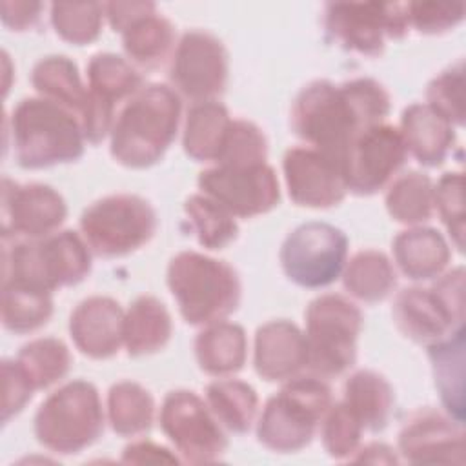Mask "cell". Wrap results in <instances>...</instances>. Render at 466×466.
<instances>
[{
    "label": "cell",
    "instance_id": "1",
    "mask_svg": "<svg viewBox=\"0 0 466 466\" xmlns=\"http://www.w3.org/2000/svg\"><path fill=\"white\" fill-rule=\"evenodd\" d=\"M391 109L386 87L360 76L342 84L313 80L295 96L289 111L291 131L333 160L342 157L351 140L366 127L382 124Z\"/></svg>",
    "mask_w": 466,
    "mask_h": 466
},
{
    "label": "cell",
    "instance_id": "2",
    "mask_svg": "<svg viewBox=\"0 0 466 466\" xmlns=\"http://www.w3.org/2000/svg\"><path fill=\"white\" fill-rule=\"evenodd\" d=\"M182 118L178 93L166 84H147L124 102L109 133V153L126 167L144 169L166 155Z\"/></svg>",
    "mask_w": 466,
    "mask_h": 466
},
{
    "label": "cell",
    "instance_id": "3",
    "mask_svg": "<svg viewBox=\"0 0 466 466\" xmlns=\"http://www.w3.org/2000/svg\"><path fill=\"white\" fill-rule=\"evenodd\" d=\"M15 160L24 169L69 164L84 155L78 116L42 96L22 98L5 120Z\"/></svg>",
    "mask_w": 466,
    "mask_h": 466
},
{
    "label": "cell",
    "instance_id": "4",
    "mask_svg": "<svg viewBox=\"0 0 466 466\" xmlns=\"http://www.w3.org/2000/svg\"><path fill=\"white\" fill-rule=\"evenodd\" d=\"M166 282L189 326L224 320L238 308L242 297L233 266L193 249L180 251L169 260Z\"/></svg>",
    "mask_w": 466,
    "mask_h": 466
},
{
    "label": "cell",
    "instance_id": "5",
    "mask_svg": "<svg viewBox=\"0 0 466 466\" xmlns=\"http://www.w3.org/2000/svg\"><path fill=\"white\" fill-rule=\"evenodd\" d=\"M91 255L82 233L58 229L42 238L4 242L2 282L53 293L82 282L91 271Z\"/></svg>",
    "mask_w": 466,
    "mask_h": 466
},
{
    "label": "cell",
    "instance_id": "6",
    "mask_svg": "<svg viewBox=\"0 0 466 466\" xmlns=\"http://www.w3.org/2000/svg\"><path fill=\"white\" fill-rule=\"evenodd\" d=\"M333 404L326 379L313 373L297 375L271 395L257 422L258 442L277 453L306 448Z\"/></svg>",
    "mask_w": 466,
    "mask_h": 466
},
{
    "label": "cell",
    "instance_id": "7",
    "mask_svg": "<svg viewBox=\"0 0 466 466\" xmlns=\"http://www.w3.org/2000/svg\"><path fill=\"white\" fill-rule=\"evenodd\" d=\"M104 408L89 380H69L55 390L35 413V437L49 451L75 455L104 433Z\"/></svg>",
    "mask_w": 466,
    "mask_h": 466
},
{
    "label": "cell",
    "instance_id": "8",
    "mask_svg": "<svg viewBox=\"0 0 466 466\" xmlns=\"http://www.w3.org/2000/svg\"><path fill=\"white\" fill-rule=\"evenodd\" d=\"M308 370L320 379H333L353 368L357 340L362 329V311L339 293L313 299L306 311Z\"/></svg>",
    "mask_w": 466,
    "mask_h": 466
},
{
    "label": "cell",
    "instance_id": "9",
    "mask_svg": "<svg viewBox=\"0 0 466 466\" xmlns=\"http://www.w3.org/2000/svg\"><path fill=\"white\" fill-rule=\"evenodd\" d=\"M157 231L153 206L131 193L107 195L80 215V233L89 249L104 258L129 255L146 246Z\"/></svg>",
    "mask_w": 466,
    "mask_h": 466
},
{
    "label": "cell",
    "instance_id": "10",
    "mask_svg": "<svg viewBox=\"0 0 466 466\" xmlns=\"http://www.w3.org/2000/svg\"><path fill=\"white\" fill-rule=\"evenodd\" d=\"M324 31L346 51L379 56L386 38L400 40L408 35L406 2H329L324 7Z\"/></svg>",
    "mask_w": 466,
    "mask_h": 466
},
{
    "label": "cell",
    "instance_id": "11",
    "mask_svg": "<svg viewBox=\"0 0 466 466\" xmlns=\"http://www.w3.org/2000/svg\"><path fill=\"white\" fill-rule=\"evenodd\" d=\"M348 237L328 222H306L282 242L279 260L284 275L306 289L333 284L346 266Z\"/></svg>",
    "mask_w": 466,
    "mask_h": 466
},
{
    "label": "cell",
    "instance_id": "12",
    "mask_svg": "<svg viewBox=\"0 0 466 466\" xmlns=\"http://www.w3.org/2000/svg\"><path fill=\"white\" fill-rule=\"evenodd\" d=\"M158 422L184 462H217L228 450L224 428L191 390H171L162 400Z\"/></svg>",
    "mask_w": 466,
    "mask_h": 466
},
{
    "label": "cell",
    "instance_id": "13",
    "mask_svg": "<svg viewBox=\"0 0 466 466\" xmlns=\"http://www.w3.org/2000/svg\"><path fill=\"white\" fill-rule=\"evenodd\" d=\"M171 87L191 100H217L228 84V51L218 36L204 29L186 31L171 55Z\"/></svg>",
    "mask_w": 466,
    "mask_h": 466
},
{
    "label": "cell",
    "instance_id": "14",
    "mask_svg": "<svg viewBox=\"0 0 466 466\" xmlns=\"http://www.w3.org/2000/svg\"><path fill=\"white\" fill-rule=\"evenodd\" d=\"M406 158L408 149L397 127L386 122L366 127L351 140L340 162L348 191L375 195L397 177Z\"/></svg>",
    "mask_w": 466,
    "mask_h": 466
},
{
    "label": "cell",
    "instance_id": "15",
    "mask_svg": "<svg viewBox=\"0 0 466 466\" xmlns=\"http://www.w3.org/2000/svg\"><path fill=\"white\" fill-rule=\"evenodd\" d=\"M200 193L211 197L231 215L251 218L271 211L280 200V184L268 164L213 166L198 173Z\"/></svg>",
    "mask_w": 466,
    "mask_h": 466
},
{
    "label": "cell",
    "instance_id": "16",
    "mask_svg": "<svg viewBox=\"0 0 466 466\" xmlns=\"http://www.w3.org/2000/svg\"><path fill=\"white\" fill-rule=\"evenodd\" d=\"M67 217L64 197L51 186L2 180V240L42 238L58 231Z\"/></svg>",
    "mask_w": 466,
    "mask_h": 466
},
{
    "label": "cell",
    "instance_id": "17",
    "mask_svg": "<svg viewBox=\"0 0 466 466\" xmlns=\"http://www.w3.org/2000/svg\"><path fill=\"white\" fill-rule=\"evenodd\" d=\"M397 444L402 461L410 464H464L462 422L430 406L404 420Z\"/></svg>",
    "mask_w": 466,
    "mask_h": 466
},
{
    "label": "cell",
    "instance_id": "18",
    "mask_svg": "<svg viewBox=\"0 0 466 466\" xmlns=\"http://www.w3.org/2000/svg\"><path fill=\"white\" fill-rule=\"evenodd\" d=\"M282 171L288 195L297 206L326 209L340 204L348 193L339 162L315 147H289Z\"/></svg>",
    "mask_w": 466,
    "mask_h": 466
},
{
    "label": "cell",
    "instance_id": "19",
    "mask_svg": "<svg viewBox=\"0 0 466 466\" xmlns=\"http://www.w3.org/2000/svg\"><path fill=\"white\" fill-rule=\"evenodd\" d=\"M391 315L404 337L426 348L464 329V317L451 311L431 286H411L399 291Z\"/></svg>",
    "mask_w": 466,
    "mask_h": 466
},
{
    "label": "cell",
    "instance_id": "20",
    "mask_svg": "<svg viewBox=\"0 0 466 466\" xmlns=\"http://www.w3.org/2000/svg\"><path fill=\"white\" fill-rule=\"evenodd\" d=\"M124 309L104 295L76 304L69 317V337L76 350L95 360L115 357L124 344Z\"/></svg>",
    "mask_w": 466,
    "mask_h": 466
},
{
    "label": "cell",
    "instance_id": "21",
    "mask_svg": "<svg viewBox=\"0 0 466 466\" xmlns=\"http://www.w3.org/2000/svg\"><path fill=\"white\" fill-rule=\"evenodd\" d=\"M255 371L268 382H286L308 370V342L304 331L291 320L277 319L255 333Z\"/></svg>",
    "mask_w": 466,
    "mask_h": 466
},
{
    "label": "cell",
    "instance_id": "22",
    "mask_svg": "<svg viewBox=\"0 0 466 466\" xmlns=\"http://www.w3.org/2000/svg\"><path fill=\"white\" fill-rule=\"evenodd\" d=\"M400 137L408 153L426 167L444 164L455 146V127L428 104H410L400 115Z\"/></svg>",
    "mask_w": 466,
    "mask_h": 466
},
{
    "label": "cell",
    "instance_id": "23",
    "mask_svg": "<svg viewBox=\"0 0 466 466\" xmlns=\"http://www.w3.org/2000/svg\"><path fill=\"white\" fill-rule=\"evenodd\" d=\"M391 253L399 271L415 282L437 279L451 258L446 238L437 229L424 226L400 231L391 242Z\"/></svg>",
    "mask_w": 466,
    "mask_h": 466
},
{
    "label": "cell",
    "instance_id": "24",
    "mask_svg": "<svg viewBox=\"0 0 466 466\" xmlns=\"http://www.w3.org/2000/svg\"><path fill=\"white\" fill-rule=\"evenodd\" d=\"M198 368L211 377L240 371L248 357V339L240 324L218 320L204 326L193 342Z\"/></svg>",
    "mask_w": 466,
    "mask_h": 466
},
{
    "label": "cell",
    "instance_id": "25",
    "mask_svg": "<svg viewBox=\"0 0 466 466\" xmlns=\"http://www.w3.org/2000/svg\"><path fill=\"white\" fill-rule=\"evenodd\" d=\"M342 402L373 433L382 431L393 413L395 393L388 379L373 370L353 371L342 386Z\"/></svg>",
    "mask_w": 466,
    "mask_h": 466
},
{
    "label": "cell",
    "instance_id": "26",
    "mask_svg": "<svg viewBox=\"0 0 466 466\" xmlns=\"http://www.w3.org/2000/svg\"><path fill=\"white\" fill-rule=\"evenodd\" d=\"M173 322L167 308L153 295L137 297L124 313V346L127 355L160 351L171 339Z\"/></svg>",
    "mask_w": 466,
    "mask_h": 466
},
{
    "label": "cell",
    "instance_id": "27",
    "mask_svg": "<svg viewBox=\"0 0 466 466\" xmlns=\"http://www.w3.org/2000/svg\"><path fill=\"white\" fill-rule=\"evenodd\" d=\"M120 35L127 60L146 71L160 67L175 49V27L157 11L137 18Z\"/></svg>",
    "mask_w": 466,
    "mask_h": 466
},
{
    "label": "cell",
    "instance_id": "28",
    "mask_svg": "<svg viewBox=\"0 0 466 466\" xmlns=\"http://www.w3.org/2000/svg\"><path fill=\"white\" fill-rule=\"evenodd\" d=\"M229 111L218 100L191 104L182 131V147L195 162H215L231 124Z\"/></svg>",
    "mask_w": 466,
    "mask_h": 466
},
{
    "label": "cell",
    "instance_id": "29",
    "mask_svg": "<svg viewBox=\"0 0 466 466\" xmlns=\"http://www.w3.org/2000/svg\"><path fill=\"white\" fill-rule=\"evenodd\" d=\"M31 84L42 98L73 111L78 120L87 100V86L82 84L76 64L66 55L42 56L31 71Z\"/></svg>",
    "mask_w": 466,
    "mask_h": 466
},
{
    "label": "cell",
    "instance_id": "30",
    "mask_svg": "<svg viewBox=\"0 0 466 466\" xmlns=\"http://www.w3.org/2000/svg\"><path fill=\"white\" fill-rule=\"evenodd\" d=\"M144 87L138 69L124 56L115 53H96L87 64L89 96L118 109L137 91Z\"/></svg>",
    "mask_w": 466,
    "mask_h": 466
},
{
    "label": "cell",
    "instance_id": "31",
    "mask_svg": "<svg viewBox=\"0 0 466 466\" xmlns=\"http://www.w3.org/2000/svg\"><path fill=\"white\" fill-rule=\"evenodd\" d=\"M342 284L357 300L380 302L395 289L397 269L382 251L360 249L344 266Z\"/></svg>",
    "mask_w": 466,
    "mask_h": 466
},
{
    "label": "cell",
    "instance_id": "32",
    "mask_svg": "<svg viewBox=\"0 0 466 466\" xmlns=\"http://www.w3.org/2000/svg\"><path fill=\"white\" fill-rule=\"evenodd\" d=\"M206 404L220 426L231 433H248L258 413L255 388L238 379L218 377L206 388Z\"/></svg>",
    "mask_w": 466,
    "mask_h": 466
},
{
    "label": "cell",
    "instance_id": "33",
    "mask_svg": "<svg viewBox=\"0 0 466 466\" xmlns=\"http://www.w3.org/2000/svg\"><path fill=\"white\" fill-rule=\"evenodd\" d=\"M435 388L446 413L464 420V329L428 346Z\"/></svg>",
    "mask_w": 466,
    "mask_h": 466
},
{
    "label": "cell",
    "instance_id": "34",
    "mask_svg": "<svg viewBox=\"0 0 466 466\" xmlns=\"http://www.w3.org/2000/svg\"><path fill=\"white\" fill-rule=\"evenodd\" d=\"M155 399L138 382L120 380L107 391V420L120 437H137L151 430Z\"/></svg>",
    "mask_w": 466,
    "mask_h": 466
},
{
    "label": "cell",
    "instance_id": "35",
    "mask_svg": "<svg viewBox=\"0 0 466 466\" xmlns=\"http://www.w3.org/2000/svg\"><path fill=\"white\" fill-rule=\"evenodd\" d=\"M384 204L395 222L420 226L433 215V182L420 171L397 175L388 184Z\"/></svg>",
    "mask_w": 466,
    "mask_h": 466
},
{
    "label": "cell",
    "instance_id": "36",
    "mask_svg": "<svg viewBox=\"0 0 466 466\" xmlns=\"http://www.w3.org/2000/svg\"><path fill=\"white\" fill-rule=\"evenodd\" d=\"M184 217L189 233L208 249H224L238 237L235 215L204 193L186 198Z\"/></svg>",
    "mask_w": 466,
    "mask_h": 466
},
{
    "label": "cell",
    "instance_id": "37",
    "mask_svg": "<svg viewBox=\"0 0 466 466\" xmlns=\"http://www.w3.org/2000/svg\"><path fill=\"white\" fill-rule=\"evenodd\" d=\"M53 293L2 282V324L15 335H25L46 326L53 315Z\"/></svg>",
    "mask_w": 466,
    "mask_h": 466
},
{
    "label": "cell",
    "instance_id": "38",
    "mask_svg": "<svg viewBox=\"0 0 466 466\" xmlns=\"http://www.w3.org/2000/svg\"><path fill=\"white\" fill-rule=\"evenodd\" d=\"M16 362L25 371L35 390H46L69 373L73 357L60 339L38 337L20 348Z\"/></svg>",
    "mask_w": 466,
    "mask_h": 466
},
{
    "label": "cell",
    "instance_id": "39",
    "mask_svg": "<svg viewBox=\"0 0 466 466\" xmlns=\"http://www.w3.org/2000/svg\"><path fill=\"white\" fill-rule=\"evenodd\" d=\"M104 20L100 2H55L51 4V24L55 33L75 46H86L98 38Z\"/></svg>",
    "mask_w": 466,
    "mask_h": 466
},
{
    "label": "cell",
    "instance_id": "40",
    "mask_svg": "<svg viewBox=\"0 0 466 466\" xmlns=\"http://www.w3.org/2000/svg\"><path fill=\"white\" fill-rule=\"evenodd\" d=\"M268 158L264 131L246 118H233L224 137L215 166H253Z\"/></svg>",
    "mask_w": 466,
    "mask_h": 466
},
{
    "label": "cell",
    "instance_id": "41",
    "mask_svg": "<svg viewBox=\"0 0 466 466\" xmlns=\"http://www.w3.org/2000/svg\"><path fill=\"white\" fill-rule=\"evenodd\" d=\"M360 420L340 400L329 406L320 420V437L326 453L335 461H351L360 448L362 437Z\"/></svg>",
    "mask_w": 466,
    "mask_h": 466
},
{
    "label": "cell",
    "instance_id": "42",
    "mask_svg": "<svg viewBox=\"0 0 466 466\" xmlns=\"http://www.w3.org/2000/svg\"><path fill=\"white\" fill-rule=\"evenodd\" d=\"M426 104L453 127L464 124V64L462 60L441 71L426 87Z\"/></svg>",
    "mask_w": 466,
    "mask_h": 466
},
{
    "label": "cell",
    "instance_id": "43",
    "mask_svg": "<svg viewBox=\"0 0 466 466\" xmlns=\"http://www.w3.org/2000/svg\"><path fill=\"white\" fill-rule=\"evenodd\" d=\"M462 173L448 171L437 184H433V209L439 211L451 242L459 251L464 246V198H462Z\"/></svg>",
    "mask_w": 466,
    "mask_h": 466
},
{
    "label": "cell",
    "instance_id": "44",
    "mask_svg": "<svg viewBox=\"0 0 466 466\" xmlns=\"http://www.w3.org/2000/svg\"><path fill=\"white\" fill-rule=\"evenodd\" d=\"M464 4L442 2H406L410 27L422 35H441L453 29L464 18Z\"/></svg>",
    "mask_w": 466,
    "mask_h": 466
},
{
    "label": "cell",
    "instance_id": "45",
    "mask_svg": "<svg viewBox=\"0 0 466 466\" xmlns=\"http://www.w3.org/2000/svg\"><path fill=\"white\" fill-rule=\"evenodd\" d=\"M2 422L5 424L25 408L36 390L16 359L2 360Z\"/></svg>",
    "mask_w": 466,
    "mask_h": 466
},
{
    "label": "cell",
    "instance_id": "46",
    "mask_svg": "<svg viewBox=\"0 0 466 466\" xmlns=\"http://www.w3.org/2000/svg\"><path fill=\"white\" fill-rule=\"evenodd\" d=\"M157 11L153 2H107L104 4V16L115 33H122L137 18Z\"/></svg>",
    "mask_w": 466,
    "mask_h": 466
},
{
    "label": "cell",
    "instance_id": "47",
    "mask_svg": "<svg viewBox=\"0 0 466 466\" xmlns=\"http://www.w3.org/2000/svg\"><path fill=\"white\" fill-rule=\"evenodd\" d=\"M2 22L13 31H27L36 25L44 4L40 2H2Z\"/></svg>",
    "mask_w": 466,
    "mask_h": 466
},
{
    "label": "cell",
    "instance_id": "48",
    "mask_svg": "<svg viewBox=\"0 0 466 466\" xmlns=\"http://www.w3.org/2000/svg\"><path fill=\"white\" fill-rule=\"evenodd\" d=\"M180 459L171 453L167 448L153 442V441H135L127 444L122 451V462L133 464H162V462H178Z\"/></svg>",
    "mask_w": 466,
    "mask_h": 466
},
{
    "label": "cell",
    "instance_id": "49",
    "mask_svg": "<svg viewBox=\"0 0 466 466\" xmlns=\"http://www.w3.org/2000/svg\"><path fill=\"white\" fill-rule=\"evenodd\" d=\"M388 444L382 442H371L366 446H360L355 455L351 457L353 462H371V464H395L399 462V457L393 453Z\"/></svg>",
    "mask_w": 466,
    "mask_h": 466
}]
</instances>
